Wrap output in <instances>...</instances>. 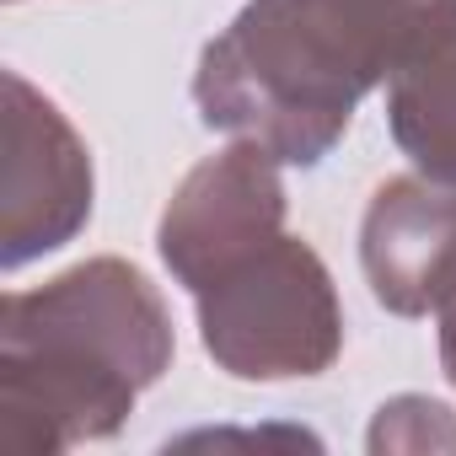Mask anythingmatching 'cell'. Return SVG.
I'll list each match as a JSON object with an SVG mask.
<instances>
[{"instance_id":"cell-1","label":"cell","mask_w":456,"mask_h":456,"mask_svg":"<svg viewBox=\"0 0 456 456\" xmlns=\"http://www.w3.org/2000/svg\"><path fill=\"white\" fill-rule=\"evenodd\" d=\"M456 0H248L193 70L209 129L264 145L280 167H317L365 92L387 86L408 49Z\"/></svg>"},{"instance_id":"cell-2","label":"cell","mask_w":456,"mask_h":456,"mask_svg":"<svg viewBox=\"0 0 456 456\" xmlns=\"http://www.w3.org/2000/svg\"><path fill=\"white\" fill-rule=\"evenodd\" d=\"M172 317L124 258H86L0 301V445L60 456L108 440L172 365Z\"/></svg>"},{"instance_id":"cell-3","label":"cell","mask_w":456,"mask_h":456,"mask_svg":"<svg viewBox=\"0 0 456 456\" xmlns=\"http://www.w3.org/2000/svg\"><path fill=\"white\" fill-rule=\"evenodd\" d=\"M199 338L237 381L322 376L344 349V306L312 242L280 232L193 290Z\"/></svg>"},{"instance_id":"cell-4","label":"cell","mask_w":456,"mask_h":456,"mask_svg":"<svg viewBox=\"0 0 456 456\" xmlns=\"http://www.w3.org/2000/svg\"><path fill=\"white\" fill-rule=\"evenodd\" d=\"M92 151L70 118L22 76L6 70V172H0V264L22 269L60 253L92 220Z\"/></svg>"},{"instance_id":"cell-5","label":"cell","mask_w":456,"mask_h":456,"mask_svg":"<svg viewBox=\"0 0 456 456\" xmlns=\"http://www.w3.org/2000/svg\"><path fill=\"white\" fill-rule=\"evenodd\" d=\"M285 209L290 199H285L280 161L253 140H232L220 156L199 161L167 199L156 232L161 264L193 296L220 269L274 242L285 232Z\"/></svg>"},{"instance_id":"cell-6","label":"cell","mask_w":456,"mask_h":456,"mask_svg":"<svg viewBox=\"0 0 456 456\" xmlns=\"http://www.w3.org/2000/svg\"><path fill=\"white\" fill-rule=\"evenodd\" d=\"M360 264L392 317H435L456 280V183L424 172L387 177L365 204Z\"/></svg>"},{"instance_id":"cell-7","label":"cell","mask_w":456,"mask_h":456,"mask_svg":"<svg viewBox=\"0 0 456 456\" xmlns=\"http://www.w3.org/2000/svg\"><path fill=\"white\" fill-rule=\"evenodd\" d=\"M387 129L413 172L456 183V6L392 70Z\"/></svg>"},{"instance_id":"cell-8","label":"cell","mask_w":456,"mask_h":456,"mask_svg":"<svg viewBox=\"0 0 456 456\" xmlns=\"http://www.w3.org/2000/svg\"><path fill=\"white\" fill-rule=\"evenodd\" d=\"M435 322H440V365H445V376H451V387H456V280H451V290L440 296Z\"/></svg>"},{"instance_id":"cell-9","label":"cell","mask_w":456,"mask_h":456,"mask_svg":"<svg viewBox=\"0 0 456 456\" xmlns=\"http://www.w3.org/2000/svg\"><path fill=\"white\" fill-rule=\"evenodd\" d=\"M12 6H17V0H12Z\"/></svg>"}]
</instances>
